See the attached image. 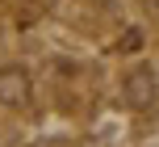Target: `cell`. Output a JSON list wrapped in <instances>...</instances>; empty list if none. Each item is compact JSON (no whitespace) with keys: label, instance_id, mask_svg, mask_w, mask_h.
<instances>
[{"label":"cell","instance_id":"1","mask_svg":"<svg viewBox=\"0 0 159 147\" xmlns=\"http://www.w3.org/2000/svg\"><path fill=\"white\" fill-rule=\"evenodd\" d=\"M30 97H34V80H30V72H25L21 63L0 67V105H8V109H25V105H30Z\"/></svg>","mask_w":159,"mask_h":147},{"label":"cell","instance_id":"3","mask_svg":"<svg viewBox=\"0 0 159 147\" xmlns=\"http://www.w3.org/2000/svg\"><path fill=\"white\" fill-rule=\"evenodd\" d=\"M138 42H143V34H138V30H130V34H121V42H117V46H121V50H138Z\"/></svg>","mask_w":159,"mask_h":147},{"label":"cell","instance_id":"2","mask_svg":"<svg viewBox=\"0 0 159 147\" xmlns=\"http://www.w3.org/2000/svg\"><path fill=\"white\" fill-rule=\"evenodd\" d=\"M159 97V80L147 67H138V72H130L126 80H121V101H126L130 109H151Z\"/></svg>","mask_w":159,"mask_h":147}]
</instances>
